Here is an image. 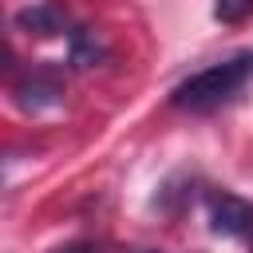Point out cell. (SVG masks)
Segmentation results:
<instances>
[{
    "mask_svg": "<svg viewBox=\"0 0 253 253\" xmlns=\"http://www.w3.org/2000/svg\"><path fill=\"white\" fill-rule=\"evenodd\" d=\"M253 79V47H241L194 75H186L174 91H170V103L186 115H210L217 107H225L245 83Z\"/></svg>",
    "mask_w": 253,
    "mask_h": 253,
    "instance_id": "1",
    "label": "cell"
},
{
    "mask_svg": "<svg viewBox=\"0 0 253 253\" xmlns=\"http://www.w3.org/2000/svg\"><path fill=\"white\" fill-rule=\"evenodd\" d=\"M12 99L20 111L28 115H40V111H51L63 103V79L51 71V67H32L24 71L16 83H12Z\"/></svg>",
    "mask_w": 253,
    "mask_h": 253,
    "instance_id": "2",
    "label": "cell"
},
{
    "mask_svg": "<svg viewBox=\"0 0 253 253\" xmlns=\"http://www.w3.org/2000/svg\"><path fill=\"white\" fill-rule=\"evenodd\" d=\"M210 225L221 237H253V202L241 194H217L210 202Z\"/></svg>",
    "mask_w": 253,
    "mask_h": 253,
    "instance_id": "3",
    "label": "cell"
},
{
    "mask_svg": "<svg viewBox=\"0 0 253 253\" xmlns=\"http://www.w3.org/2000/svg\"><path fill=\"white\" fill-rule=\"evenodd\" d=\"M16 28H24L28 36H59L67 28V16L55 8V4H28L16 12Z\"/></svg>",
    "mask_w": 253,
    "mask_h": 253,
    "instance_id": "4",
    "label": "cell"
},
{
    "mask_svg": "<svg viewBox=\"0 0 253 253\" xmlns=\"http://www.w3.org/2000/svg\"><path fill=\"white\" fill-rule=\"evenodd\" d=\"M67 36H71V63H75V67H91V63L99 59V43H95L83 28L67 32Z\"/></svg>",
    "mask_w": 253,
    "mask_h": 253,
    "instance_id": "5",
    "label": "cell"
},
{
    "mask_svg": "<svg viewBox=\"0 0 253 253\" xmlns=\"http://www.w3.org/2000/svg\"><path fill=\"white\" fill-rule=\"evenodd\" d=\"M253 16V0H213V20L217 24H241Z\"/></svg>",
    "mask_w": 253,
    "mask_h": 253,
    "instance_id": "6",
    "label": "cell"
},
{
    "mask_svg": "<svg viewBox=\"0 0 253 253\" xmlns=\"http://www.w3.org/2000/svg\"><path fill=\"white\" fill-rule=\"evenodd\" d=\"M55 253H91V245L87 241H71V245H59Z\"/></svg>",
    "mask_w": 253,
    "mask_h": 253,
    "instance_id": "7",
    "label": "cell"
}]
</instances>
